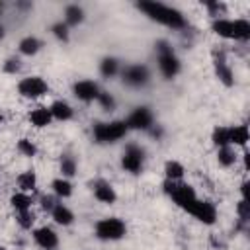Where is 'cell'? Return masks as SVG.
<instances>
[{
	"mask_svg": "<svg viewBox=\"0 0 250 250\" xmlns=\"http://www.w3.org/2000/svg\"><path fill=\"white\" fill-rule=\"evenodd\" d=\"M4 37V25H0V39Z\"/></svg>",
	"mask_w": 250,
	"mask_h": 250,
	"instance_id": "f35d334b",
	"label": "cell"
},
{
	"mask_svg": "<svg viewBox=\"0 0 250 250\" xmlns=\"http://www.w3.org/2000/svg\"><path fill=\"white\" fill-rule=\"evenodd\" d=\"M49 111H51V117L53 119H59V121H68L72 117V113H74L72 107H70V104H66L62 100L53 102L51 107H49Z\"/></svg>",
	"mask_w": 250,
	"mask_h": 250,
	"instance_id": "e0dca14e",
	"label": "cell"
},
{
	"mask_svg": "<svg viewBox=\"0 0 250 250\" xmlns=\"http://www.w3.org/2000/svg\"><path fill=\"white\" fill-rule=\"evenodd\" d=\"M137 6L150 20H154V21H158L162 25H168V27H174V29L186 27V18L176 8H170V6L162 4V2H154V0H145V2H139Z\"/></svg>",
	"mask_w": 250,
	"mask_h": 250,
	"instance_id": "6da1fadb",
	"label": "cell"
},
{
	"mask_svg": "<svg viewBox=\"0 0 250 250\" xmlns=\"http://www.w3.org/2000/svg\"><path fill=\"white\" fill-rule=\"evenodd\" d=\"M189 215H193L197 221H201L203 225H213L217 221V209L211 201H201V199H193L188 209H186Z\"/></svg>",
	"mask_w": 250,
	"mask_h": 250,
	"instance_id": "ba28073f",
	"label": "cell"
},
{
	"mask_svg": "<svg viewBox=\"0 0 250 250\" xmlns=\"http://www.w3.org/2000/svg\"><path fill=\"white\" fill-rule=\"evenodd\" d=\"M33 221H35V215L31 213V209L18 213V225H20L21 229H31V227H33Z\"/></svg>",
	"mask_w": 250,
	"mask_h": 250,
	"instance_id": "836d02e7",
	"label": "cell"
},
{
	"mask_svg": "<svg viewBox=\"0 0 250 250\" xmlns=\"http://www.w3.org/2000/svg\"><path fill=\"white\" fill-rule=\"evenodd\" d=\"M143 164H145V150L139 146V145H127L125 146V152L121 156V166L123 170L131 172V174H141L143 170Z\"/></svg>",
	"mask_w": 250,
	"mask_h": 250,
	"instance_id": "52a82bcc",
	"label": "cell"
},
{
	"mask_svg": "<svg viewBox=\"0 0 250 250\" xmlns=\"http://www.w3.org/2000/svg\"><path fill=\"white\" fill-rule=\"evenodd\" d=\"M250 141V131L246 125H232L229 127V145L244 146Z\"/></svg>",
	"mask_w": 250,
	"mask_h": 250,
	"instance_id": "2e32d148",
	"label": "cell"
},
{
	"mask_svg": "<svg viewBox=\"0 0 250 250\" xmlns=\"http://www.w3.org/2000/svg\"><path fill=\"white\" fill-rule=\"evenodd\" d=\"M61 172H62V178H72L76 174V162L70 156H64L61 160Z\"/></svg>",
	"mask_w": 250,
	"mask_h": 250,
	"instance_id": "f546056e",
	"label": "cell"
},
{
	"mask_svg": "<svg viewBox=\"0 0 250 250\" xmlns=\"http://www.w3.org/2000/svg\"><path fill=\"white\" fill-rule=\"evenodd\" d=\"M94 197H96L98 201H102V203H109V205L117 201V193H115V189H113L107 182H104V180H100V182L94 184Z\"/></svg>",
	"mask_w": 250,
	"mask_h": 250,
	"instance_id": "5bb4252c",
	"label": "cell"
},
{
	"mask_svg": "<svg viewBox=\"0 0 250 250\" xmlns=\"http://www.w3.org/2000/svg\"><path fill=\"white\" fill-rule=\"evenodd\" d=\"M18 186H20V191H23V193L33 191L35 186H37V176H35V172H33V170L21 172V174L18 176Z\"/></svg>",
	"mask_w": 250,
	"mask_h": 250,
	"instance_id": "44dd1931",
	"label": "cell"
},
{
	"mask_svg": "<svg viewBox=\"0 0 250 250\" xmlns=\"http://www.w3.org/2000/svg\"><path fill=\"white\" fill-rule=\"evenodd\" d=\"M234 21V39L248 41L250 39V23L246 20H232Z\"/></svg>",
	"mask_w": 250,
	"mask_h": 250,
	"instance_id": "4316f807",
	"label": "cell"
},
{
	"mask_svg": "<svg viewBox=\"0 0 250 250\" xmlns=\"http://www.w3.org/2000/svg\"><path fill=\"white\" fill-rule=\"evenodd\" d=\"M215 72H217V78H219L225 86H232V84H234L232 70H230V66L227 64V59H225L223 53H215Z\"/></svg>",
	"mask_w": 250,
	"mask_h": 250,
	"instance_id": "4fadbf2b",
	"label": "cell"
},
{
	"mask_svg": "<svg viewBox=\"0 0 250 250\" xmlns=\"http://www.w3.org/2000/svg\"><path fill=\"white\" fill-rule=\"evenodd\" d=\"M51 111H49V107H35V109H31L29 111V123L33 125V127H37V129H41V127H47L49 123H51Z\"/></svg>",
	"mask_w": 250,
	"mask_h": 250,
	"instance_id": "ac0fdd59",
	"label": "cell"
},
{
	"mask_svg": "<svg viewBox=\"0 0 250 250\" xmlns=\"http://www.w3.org/2000/svg\"><path fill=\"white\" fill-rule=\"evenodd\" d=\"M10 203H12V207H14L18 213H21V211H29V209H31V197H29L27 193H23V191L14 193V195L10 197Z\"/></svg>",
	"mask_w": 250,
	"mask_h": 250,
	"instance_id": "cb8c5ba5",
	"label": "cell"
},
{
	"mask_svg": "<svg viewBox=\"0 0 250 250\" xmlns=\"http://www.w3.org/2000/svg\"><path fill=\"white\" fill-rule=\"evenodd\" d=\"M148 78H150V72L145 64H131L123 70V80L129 86H143L148 82Z\"/></svg>",
	"mask_w": 250,
	"mask_h": 250,
	"instance_id": "30bf717a",
	"label": "cell"
},
{
	"mask_svg": "<svg viewBox=\"0 0 250 250\" xmlns=\"http://www.w3.org/2000/svg\"><path fill=\"white\" fill-rule=\"evenodd\" d=\"M18 150H20L23 156H35L37 146H35L29 139H20V141H18Z\"/></svg>",
	"mask_w": 250,
	"mask_h": 250,
	"instance_id": "4dcf8cb0",
	"label": "cell"
},
{
	"mask_svg": "<svg viewBox=\"0 0 250 250\" xmlns=\"http://www.w3.org/2000/svg\"><path fill=\"white\" fill-rule=\"evenodd\" d=\"M51 217H53V221H55L57 225H62V227H68V225L74 221L72 211H70L66 205H62V203H57V205H55V209L51 211Z\"/></svg>",
	"mask_w": 250,
	"mask_h": 250,
	"instance_id": "d6986e66",
	"label": "cell"
},
{
	"mask_svg": "<svg viewBox=\"0 0 250 250\" xmlns=\"http://www.w3.org/2000/svg\"><path fill=\"white\" fill-rule=\"evenodd\" d=\"M41 47H43V43H41L37 37H33V35L23 37V39L20 41V45H18L20 53H21V55H27V57H31V55L39 53V49H41Z\"/></svg>",
	"mask_w": 250,
	"mask_h": 250,
	"instance_id": "ffe728a7",
	"label": "cell"
},
{
	"mask_svg": "<svg viewBox=\"0 0 250 250\" xmlns=\"http://www.w3.org/2000/svg\"><path fill=\"white\" fill-rule=\"evenodd\" d=\"M213 143L215 146H230L229 145V127H217L213 131Z\"/></svg>",
	"mask_w": 250,
	"mask_h": 250,
	"instance_id": "f1b7e54d",
	"label": "cell"
},
{
	"mask_svg": "<svg viewBox=\"0 0 250 250\" xmlns=\"http://www.w3.org/2000/svg\"><path fill=\"white\" fill-rule=\"evenodd\" d=\"M0 250H6V248H4V246H0Z\"/></svg>",
	"mask_w": 250,
	"mask_h": 250,
	"instance_id": "60d3db41",
	"label": "cell"
},
{
	"mask_svg": "<svg viewBox=\"0 0 250 250\" xmlns=\"http://www.w3.org/2000/svg\"><path fill=\"white\" fill-rule=\"evenodd\" d=\"M96 100H98V104L102 105V109H105V111H111V109L115 107V100H113V96L107 94V92H100Z\"/></svg>",
	"mask_w": 250,
	"mask_h": 250,
	"instance_id": "d6a6232c",
	"label": "cell"
},
{
	"mask_svg": "<svg viewBox=\"0 0 250 250\" xmlns=\"http://www.w3.org/2000/svg\"><path fill=\"white\" fill-rule=\"evenodd\" d=\"M211 29L225 39H234V21L232 20H225V18H215L211 23Z\"/></svg>",
	"mask_w": 250,
	"mask_h": 250,
	"instance_id": "9a60e30c",
	"label": "cell"
},
{
	"mask_svg": "<svg viewBox=\"0 0 250 250\" xmlns=\"http://www.w3.org/2000/svg\"><path fill=\"white\" fill-rule=\"evenodd\" d=\"M72 92L78 100L82 102H94L100 94V88L94 80H78L74 86H72Z\"/></svg>",
	"mask_w": 250,
	"mask_h": 250,
	"instance_id": "8fae6325",
	"label": "cell"
},
{
	"mask_svg": "<svg viewBox=\"0 0 250 250\" xmlns=\"http://www.w3.org/2000/svg\"><path fill=\"white\" fill-rule=\"evenodd\" d=\"M51 31H53V35H55L57 39H61V41H68V25H66L64 21H57V23H53Z\"/></svg>",
	"mask_w": 250,
	"mask_h": 250,
	"instance_id": "1f68e13d",
	"label": "cell"
},
{
	"mask_svg": "<svg viewBox=\"0 0 250 250\" xmlns=\"http://www.w3.org/2000/svg\"><path fill=\"white\" fill-rule=\"evenodd\" d=\"M125 232H127V227L117 217H107L96 223V234L102 240H119L125 236Z\"/></svg>",
	"mask_w": 250,
	"mask_h": 250,
	"instance_id": "5b68a950",
	"label": "cell"
},
{
	"mask_svg": "<svg viewBox=\"0 0 250 250\" xmlns=\"http://www.w3.org/2000/svg\"><path fill=\"white\" fill-rule=\"evenodd\" d=\"M164 191L172 197V201L182 207V209H188V205L197 199L195 195V189L189 186V184H182V182H172V180H166L164 182Z\"/></svg>",
	"mask_w": 250,
	"mask_h": 250,
	"instance_id": "277c9868",
	"label": "cell"
},
{
	"mask_svg": "<svg viewBox=\"0 0 250 250\" xmlns=\"http://www.w3.org/2000/svg\"><path fill=\"white\" fill-rule=\"evenodd\" d=\"M127 131H129L127 123L121 119H115L109 123H96L92 129L94 139L98 143H117L119 139H123L127 135Z\"/></svg>",
	"mask_w": 250,
	"mask_h": 250,
	"instance_id": "7a4b0ae2",
	"label": "cell"
},
{
	"mask_svg": "<svg viewBox=\"0 0 250 250\" xmlns=\"http://www.w3.org/2000/svg\"><path fill=\"white\" fill-rule=\"evenodd\" d=\"M156 53H158V68L164 74V78H174L180 72V59L174 55L172 45L168 41H158Z\"/></svg>",
	"mask_w": 250,
	"mask_h": 250,
	"instance_id": "3957f363",
	"label": "cell"
},
{
	"mask_svg": "<svg viewBox=\"0 0 250 250\" xmlns=\"http://www.w3.org/2000/svg\"><path fill=\"white\" fill-rule=\"evenodd\" d=\"M55 205H57V199H55L53 195H43V197H41V207H43L45 211L51 213V211L55 209Z\"/></svg>",
	"mask_w": 250,
	"mask_h": 250,
	"instance_id": "8d00e7d4",
	"label": "cell"
},
{
	"mask_svg": "<svg viewBox=\"0 0 250 250\" xmlns=\"http://www.w3.org/2000/svg\"><path fill=\"white\" fill-rule=\"evenodd\" d=\"M205 6H207V10H209V14H211V16H215V18L227 12V6H225L223 2H207Z\"/></svg>",
	"mask_w": 250,
	"mask_h": 250,
	"instance_id": "d590c367",
	"label": "cell"
},
{
	"mask_svg": "<svg viewBox=\"0 0 250 250\" xmlns=\"http://www.w3.org/2000/svg\"><path fill=\"white\" fill-rule=\"evenodd\" d=\"M18 92L23 96V98H41L49 92V84L41 78V76H25L18 82Z\"/></svg>",
	"mask_w": 250,
	"mask_h": 250,
	"instance_id": "8992f818",
	"label": "cell"
},
{
	"mask_svg": "<svg viewBox=\"0 0 250 250\" xmlns=\"http://www.w3.org/2000/svg\"><path fill=\"white\" fill-rule=\"evenodd\" d=\"M33 240H35V244L41 246L43 250H53V248H57V244H59L57 232H55L53 229H49V227L35 229V230H33Z\"/></svg>",
	"mask_w": 250,
	"mask_h": 250,
	"instance_id": "7c38bea8",
	"label": "cell"
},
{
	"mask_svg": "<svg viewBox=\"0 0 250 250\" xmlns=\"http://www.w3.org/2000/svg\"><path fill=\"white\" fill-rule=\"evenodd\" d=\"M125 123H127L129 129H135V131H146V129L152 127V111H150L148 107H145V105L135 107V109L129 113V117L125 119Z\"/></svg>",
	"mask_w": 250,
	"mask_h": 250,
	"instance_id": "9c48e42d",
	"label": "cell"
},
{
	"mask_svg": "<svg viewBox=\"0 0 250 250\" xmlns=\"http://www.w3.org/2000/svg\"><path fill=\"white\" fill-rule=\"evenodd\" d=\"M2 12H4V4L0 2V14H2Z\"/></svg>",
	"mask_w": 250,
	"mask_h": 250,
	"instance_id": "ab89813d",
	"label": "cell"
},
{
	"mask_svg": "<svg viewBox=\"0 0 250 250\" xmlns=\"http://www.w3.org/2000/svg\"><path fill=\"white\" fill-rule=\"evenodd\" d=\"M18 70H20V61H18V59H8V61L4 62V72L14 74V72H18Z\"/></svg>",
	"mask_w": 250,
	"mask_h": 250,
	"instance_id": "74e56055",
	"label": "cell"
},
{
	"mask_svg": "<svg viewBox=\"0 0 250 250\" xmlns=\"http://www.w3.org/2000/svg\"><path fill=\"white\" fill-rule=\"evenodd\" d=\"M164 174H166V180L180 182L182 176H184V166H182V162H178V160H168V162L164 164Z\"/></svg>",
	"mask_w": 250,
	"mask_h": 250,
	"instance_id": "603a6c76",
	"label": "cell"
},
{
	"mask_svg": "<svg viewBox=\"0 0 250 250\" xmlns=\"http://www.w3.org/2000/svg\"><path fill=\"white\" fill-rule=\"evenodd\" d=\"M82 20H84V10H82L78 4L66 6V10H64V23H66L68 27L82 23Z\"/></svg>",
	"mask_w": 250,
	"mask_h": 250,
	"instance_id": "7402d4cb",
	"label": "cell"
},
{
	"mask_svg": "<svg viewBox=\"0 0 250 250\" xmlns=\"http://www.w3.org/2000/svg\"><path fill=\"white\" fill-rule=\"evenodd\" d=\"M236 211H238V217L242 221H248L250 219V203H248V199H240L238 205H236Z\"/></svg>",
	"mask_w": 250,
	"mask_h": 250,
	"instance_id": "e575fe53",
	"label": "cell"
},
{
	"mask_svg": "<svg viewBox=\"0 0 250 250\" xmlns=\"http://www.w3.org/2000/svg\"><path fill=\"white\" fill-rule=\"evenodd\" d=\"M217 160L221 166H232L236 162V154L230 146H221L219 152H217Z\"/></svg>",
	"mask_w": 250,
	"mask_h": 250,
	"instance_id": "83f0119b",
	"label": "cell"
},
{
	"mask_svg": "<svg viewBox=\"0 0 250 250\" xmlns=\"http://www.w3.org/2000/svg\"><path fill=\"white\" fill-rule=\"evenodd\" d=\"M53 191L57 197H70L72 195V184L66 178H57V180H53Z\"/></svg>",
	"mask_w": 250,
	"mask_h": 250,
	"instance_id": "d4e9b609",
	"label": "cell"
},
{
	"mask_svg": "<svg viewBox=\"0 0 250 250\" xmlns=\"http://www.w3.org/2000/svg\"><path fill=\"white\" fill-rule=\"evenodd\" d=\"M117 70H119V61H117V59H113V57H105V59L100 62V72H102L105 78L115 76V74H117Z\"/></svg>",
	"mask_w": 250,
	"mask_h": 250,
	"instance_id": "484cf974",
	"label": "cell"
}]
</instances>
